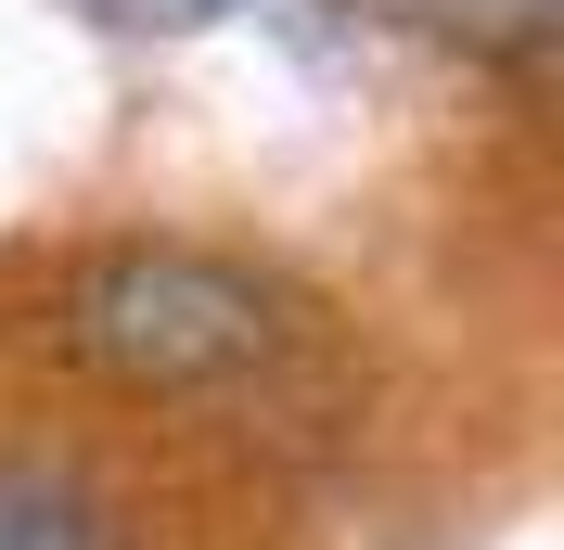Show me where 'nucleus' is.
I'll return each mask as SVG.
<instances>
[{
    "instance_id": "nucleus-2",
    "label": "nucleus",
    "mask_w": 564,
    "mask_h": 550,
    "mask_svg": "<svg viewBox=\"0 0 564 550\" xmlns=\"http://www.w3.org/2000/svg\"><path fill=\"white\" fill-rule=\"evenodd\" d=\"M0 550H104L90 538V499L52 474H0Z\"/></svg>"
},
{
    "instance_id": "nucleus-1",
    "label": "nucleus",
    "mask_w": 564,
    "mask_h": 550,
    "mask_svg": "<svg viewBox=\"0 0 564 550\" xmlns=\"http://www.w3.org/2000/svg\"><path fill=\"white\" fill-rule=\"evenodd\" d=\"M65 345L141 397H180V384H231L270 359V295L218 256H180V243H116L77 270Z\"/></svg>"
},
{
    "instance_id": "nucleus-3",
    "label": "nucleus",
    "mask_w": 564,
    "mask_h": 550,
    "mask_svg": "<svg viewBox=\"0 0 564 550\" xmlns=\"http://www.w3.org/2000/svg\"><path fill=\"white\" fill-rule=\"evenodd\" d=\"M116 26H218V13H257V0H104Z\"/></svg>"
}]
</instances>
